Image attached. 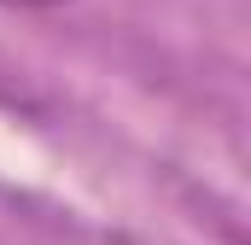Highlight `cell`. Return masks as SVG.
<instances>
[{"label":"cell","instance_id":"6da1fadb","mask_svg":"<svg viewBox=\"0 0 251 245\" xmlns=\"http://www.w3.org/2000/svg\"><path fill=\"white\" fill-rule=\"evenodd\" d=\"M0 6H24V12H41V6H64V0H0Z\"/></svg>","mask_w":251,"mask_h":245}]
</instances>
